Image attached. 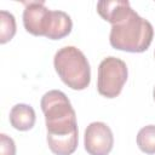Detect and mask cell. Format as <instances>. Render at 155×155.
I'll use <instances>...</instances> for the list:
<instances>
[{"mask_svg":"<svg viewBox=\"0 0 155 155\" xmlns=\"http://www.w3.org/2000/svg\"><path fill=\"white\" fill-rule=\"evenodd\" d=\"M47 128V144L54 155H71L78 148L76 114L68 97L58 90L46 92L40 102Z\"/></svg>","mask_w":155,"mask_h":155,"instance_id":"cell-1","label":"cell"},{"mask_svg":"<svg viewBox=\"0 0 155 155\" xmlns=\"http://www.w3.org/2000/svg\"><path fill=\"white\" fill-rule=\"evenodd\" d=\"M153 36L154 29L151 23L131 10L119 23L111 25L109 41L116 50L139 53L148 50Z\"/></svg>","mask_w":155,"mask_h":155,"instance_id":"cell-2","label":"cell"},{"mask_svg":"<svg viewBox=\"0 0 155 155\" xmlns=\"http://www.w3.org/2000/svg\"><path fill=\"white\" fill-rule=\"evenodd\" d=\"M56 73L71 90L81 91L91 82V68L85 54L74 46L59 48L53 58Z\"/></svg>","mask_w":155,"mask_h":155,"instance_id":"cell-3","label":"cell"},{"mask_svg":"<svg viewBox=\"0 0 155 155\" xmlns=\"http://www.w3.org/2000/svg\"><path fill=\"white\" fill-rule=\"evenodd\" d=\"M127 65L122 59L113 56L104 58L98 67V93L107 98L117 97L127 80Z\"/></svg>","mask_w":155,"mask_h":155,"instance_id":"cell-4","label":"cell"},{"mask_svg":"<svg viewBox=\"0 0 155 155\" xmlns=\"http://www.w3.org/2000/svg\"><path fill=\"white\" fill-rule=\"evenodd\" d=\"M84 145L90 155H108L114 145V136L110 127L101 121L91 122L85 130Z\"/></svg>","mask_w":155,"mask_h":155,"instance_id":"cell-5","label":"cell"},{"mask_svg":"<svg viewBox=\"0 0 155 155\" xmlns=\"http://www.w3.org/2000/svg\"><path fill=\"white\" fill-rule=\"evenodd\" d=\"M52 10L45 6L44 1L25 2L23 11V25L28 33L35 36H46L51 22Z\"/></svg>","mask_w":155,"mask_h":155,"instance_id":"cell-6","label":"cell"},{"mask_svg":"<svg viewBox=\"0 0 155 155\" xmlns=\"http://www.w3.org/2000/svg\"><path fill=\"white\" fill-rule=\"evenodd\" d=\"M131 10L132 7L127 0H104L97 4V12L111 25L119 23Z\"/></svg>","mask_w":155,"mask_h":155,"instance_id":"cell-7","label":"cell"},{"mask_svg":"<svg viewBox=\"0 0 155 155\" xmlns=\"http://www.w3.org/2000/svg\"><path fill=\"white\" fill-rule=\"evenodd\" d=\"M10 124L18 131H28L35 124V111L28 104H16L10 111Z\"/></svg>","mask_w":155,"mask_h":155,"instance_id":"cell-8","label":"cell"},{"mask_svg":"<svg viewBox=\"0 0 155 155\" xmlns=\"http://www.w3.org/2000/svg\"><path fill=\"white\" fill-rule=\"evenodd\" d=\"M73 28V22L69 15L63 11H52L51 22L46 38L51 40H59L67 36Z\"/></svg>","mask_w":155,"mask_h":155,"instance_id":"cell-9","label":"cell"},{"mask_svg":"<svg viewBox=\"0 0 155 155\" xmlns=\"http://www.w3.org/2000/svg\"><path fill=\"white\" fill-rule=\"evenodd\" d=\"M137 145L145 154H155V125H148L139 130Z\"/></svg>","mask_w":155,"mask_h":155,"instance_id":"cell-10","label":"cell"},{"mask_svg":"<svg viewBox=\"0 0 155 155\" xmlns=\"http://www.w3.org/2000/svg\"><path fill=\"white\" fill-rule=\"evenodd\" d=\"M16 34V19L12 13L0 11V44H6Z\"/></svg>","mask_w":155,"mask_h":155,"instance_id":"cell-11","label":"cell"},{"mask_svg":"<svg viewBox=\"0 0 155 155\" xmlns=\"http://www.w3.org/2000/svg\"><path fill=\"white\" fill-rule=\"evenodd\" d=\"M16 154V145L11 137L6 136L5 133L0 134V155H15Z\"/></svg>","mask_w":155,"mask_h":155,"instance_id":"cell-12","label":"cell"},{"mask_svg":"<svg viewBox=\"0 0 155 155\" xmlns=\"http://www.w3.org/2000/svg\"><path fill=\"white\" fill-rule=\"evenodd\" d=\"M153 96H154V99H155V88H154V92H153Z\"/></svg>","mask_w":155,"mask_h":155,"instance_id":"cell-13","label":"cell"},{"mask_svg":"<svg viewBox=\"0 0 155 155\" xmlns=\"http://www.w3.org/2000/svg\"><path fill=\"white\" fill-rule=\"evenodd\" d=\"M154 57H155V52H154Z\"/></svg>","mask_w":155,"mask_h":155,"instance_id":"cell-14","label":"cell"}]
</instances>
